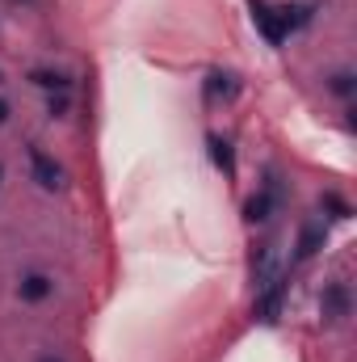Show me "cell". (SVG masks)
Segmentation results:
<instances>
[{"label": "cell", "instance_id": "cell-8", "mask_svg": "<svg viewBox=\"0 0 357 362\" xmlns=\"http://www.w3.org/2000/svg\"><path fill=\"white\" fill-rule=\"evenodd\" d=\"M206 144H210V160H214V165H219V169L231 177V173H236V156H231V144H227V139H219V135H210Z\"/></svg>", "mask_w": 357, "mask_h": 362}, {"label": "cell", "instance_id": "cell-5", "mask_svg": "<svg viewBox=\"0 0 357 362\" xmlns=\"http://www.w3.org/2000/svg\"><path fill=\"white\" fill-rule=\"evenodd\" d=\"M55 291V282L47 278L42 270H30V274H21V282H17V295L25 299V303H42L47 295Z\"/></svg>", "mask_w": 357, "mask_h": 362}, {"label": "cell", "instance_id": "cell-4", "mask_svg": "<svg viewBox=\"0 0 357 362\" xmlns=\"http://www.w3.org/2000/svg\"><path fill=\"white\" fill-rule=\"evenodd\" d=\"M253 21L261 25V34H265L273 47L286 42V25H282V13H277V8H269V4H261V0H253Z\"/></svg>", "mask_w": 357, "mask_h": 362}, {"label": "cell", "instance_id": "cell-15", "mask_svg": "<svg viewBox=\"0 0 357 362\" xmlns=\"http://www.w3.org/2000/svg\"><path fill=\"white\" fill-rule=\"evenodd\" d=\"M0 177H4V169H0Z\"/></svg>", "mask_w": 357, "mask_h": 362}, {"label": "cell", "instance_id": "cell-10", "mask_svg": "<svg viewBox=\"0 0 357 362\" xmlns=\"http://www.w3.org/2000/svg\"><path fill=\"white\" fill-rule=\"evenodd\" d=\"M328 89L337 93V97H349V93H353V72H337V76L328 81Z\"/></svg>", "mask_w": 357, "mask_h": 362}, {"label": "cell", "instance_id": "cell-13", "mask_svg": "<svg viewBox=\"0 0 357 362\" xmlns=\"http://www.w3.org/2000/svg\"><path fill=\"white\" fill-rule=\"evenodd\" d=\"M4 122H8V101L0 97V127H4Z\"/></svg>", "mask_w": 357, "mask_h": 362}, {"label": "cell", "instance_id": "cell-1", "mask_svg": "<svg viewBox=\"0 0 357 362\" xmlns=\"http://www.w3.org/2000/svg\"><path fill=\"white\" fill-rule=\"evenodd\" d=\"M320 312H324L328 325H341L349 316V286L345 282H328L324 295H320Z\"/></svg>", "mask_w": 357, "mask_h": 362}, {"label": "cell", "instance_id": "cell-11", "mask_svg": "<svg viewBox=\"0 0 357 362\" xmlns=\"http://www.w3.org/2000/svg\"><path fill=\"white\" fill-rule=\"evenodd\" d=\"M324 206H328V211H337V219H349V202H345V198H337V194H324Z\"/></svg>", "mask_w": 357, "mask_h": 362}, {"label": "cell", "instance_id": "cell-12", "mask_svg": "<svg viewBox=\"0 0 357 362\" xmlns=\"http://www.w3.org/2000/svg\"><path fill=\"white\" fill-rule=\"evenodd\" d=\"M59 114H68V93L51 97V118H59Z\"/></svg>", "mask_w": 357, "mask_h": 362}, {"label": "cell", "instance_id": "cell-2", "mask_svg": "<svg viewBox=\"0 0 357 362\" xmlns=\"http://www.w3.org/2000/svg\"><path fill=\"white\" fill-rule=\"evenodd\" d=\"M30 173H34V181H38L42 189H59V185H63V169H59L42 148H30Z\"/></svg>", "mask_w": 357, "mask_h": 362}, {"label": "cell", "instance_id": "cell-6", "mask_svg": "<svg viewBox=\"0 0 357 362\" xmlns=\"http://www.w3.org/2000/svg\"><path fill=\"white\" fill-rule=\"evenodd\" d=\"M273 211H277V185H269V189H261V194H253V198H248V206H244L248 223H265Z\"/></svg>", "mask_w": 357, "mask_h": 362}, {"label": "cell", "instance_id": "cell-9", "mask_svg": "<svg viewBox=\"0 0 357 362\" xmlns=\"http://www.w3.org/2000/svg\"><path fill=\"white\" fill-rule=\"evenodd\" d=\"M30 81H34L38 89H51V93H68V89H72V81H68L63 72H47V68L30 72Z\"/></svg>", "mask_w": 357, "mask_h": 362}, {"label": "cell", "instance_id": "cell-3", "mask_svg": "<svg viewBox=\"0 0 357 362\" xmlns=\"http://www.w3.org/2000/svg\"><path fill=\"white\" fill-rule=\"evenodd\" d=\"M324 240H328V228H324L320 219L303 223V232H298V245H294V262H307V257H315V253L324 249Z\"/></svg>", "mask_w": 357, "mask_h": 362}, {"label": "cell", "instance_id": "cell-7", "mask_svg": "<svg viewBox=\"0 0 357 362\" xmlns=\"http://www.w3.org/2000/svg\"><path fill=\"white\" fill-rule=\"evenodd\" d=\"M236 93H240V85H236V76H231V72H210V81H206V101H214V97L231 101Z\"/></svg>", "mask_w": 357, "mask_h": 362}, {"label": "cell", "instance_id": "cell-16", "mask_svg": "<svg viewBox=\"0 0 357 362\" xmlns=\"http://www.w3.org/2000/svg\"><path fill=\"white\" fill-rule=\"evenodd\" d=\"M0 81H4V76H0Z\"/></svg>", "mask_w": 357, "mask_h": 362}, {"label": "cell", "instance_id": "cell-14", "mask_svg": "<svg viewBox=\"0 0 357 362\" xmlns=\"http://www.w3.org/2000/svg\"><path fill=\"white\" fill-rule=\"evenodd\" d=\"M38 362H63V358H51V354H47V358H38Z\"/></svg>", "mask_w": 357, "mask_h": 362}]
</instances>
